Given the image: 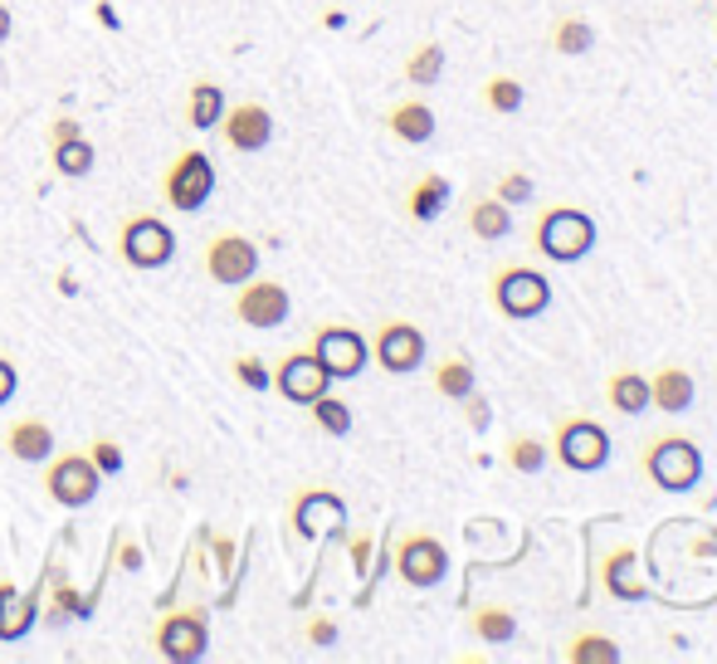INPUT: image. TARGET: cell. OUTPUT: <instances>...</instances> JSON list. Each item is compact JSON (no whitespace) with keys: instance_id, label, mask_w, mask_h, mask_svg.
Wrapping results in <instances>:
<instances>
[{"instance_id":"9","label":"cell","mask_w":717,"mask_h":664,"mask_svg":"<svg viewBox=\"0 0 717 664\" xmlns=\"http://www.w3.org/2000/svg\"><path fill=\"white\" fill-rule=\"evenodd\" d=\"M118 254L128 259L132 269H162L176 254V230L162 216H132L118 230Z\"/></svg>"},{"instance_id":"4","label":"cell","mask_w":717,"mask_h":664,"mask_svg":"<svg viewBox=\"0 0 717 664\" xmlns=\"http://www.w3.org/2000/svg\"><path fill=\"white\" fill-rule=\"evenodd\" d=\"M552 449L566 475H596L610 459V435L600 431L596 421H586V415H562L556 435H552Z\"/></svg>"},{"instance_id":"12","label":"cell","mask_w":717,"mask_h":664,"mask_svg":"<svg viewBox=\"0 0 717 664\" xmlns=\"http://www.w3.org/2000/svg\"><path fill=\"white\" fill-rule=\"evenodd\" d=\"M289 308H293V298L279 279H245V284H239L235 318L245 323V328H279V323L289 318Z\"/></svg>"},{"instance_id":"2","label":"cell","mask_w":717,"mask_h":664,"mask_svg":"<svg viewBox=\"0 0 717 664\" xmlns=\"http://www.w3.org/2000/svg\"><path fill=\"white\" fill-rule=\"evenodd\" d=\"M532 240H537L542 259H552V264H580L596 250V220L580 206H546L537 216Z\"/></svg>"},{"instance_id":"36","label":"cell","mask_w":717,"mask_h":664,"mask_svg":"<svg viewBox=\"0 0 717 664\" xmlns=\"http://www.w3.org/2000/svg\"><path fill=\"white\" fill-rule=\"evenodd\" d=\"M235 377H239V387H249V391H269L273 387V371L259 362V357H235Z\"/></svg>"},{"instance_id":"33","label":"cell","mask_w":717,"mask_h":664,"mask_svg":"<svg viewBox=\"0 0 717 664\" xmlns=\"http://www.w3.org/2000/svg\"><path fill=\"white\" fill-rule=\"evenodd\" d=\"M50 156H54V172H64V176H88V172H94V142H88L84 132H78V138L54 142Z\"/></svg>"},{"instance_id":"41","label":"cell","mask_w":717,"mask_h":664,"mask_svg":"<svg viewBox=\"0 0 717 664\" xmlns=\"http://www.w3.org/2000/svg\"><path fill=\"white\" fill-rule=\"evenodd\" d=\"M78 132H84V128H78L74 118H59V122L50 128V148H54V142H64V138H78Z\"/></svg>"},{"instance_id":"42","label":"cell","mask_w":717,"mask_h":664,"mask_svg":"<svg viewBox=\"0 0 717 664\" xmlns=\"http://www.w3.org/2000/svg\"><path fill=\"white\" fill-rule=\"evenodd\" d=\"M351 562H357V572H367V557H371V537H351Z\"/></svg>"},{"instance_id":"25","label":"cell","mask_w":717,"mask_h":664,"mask_svg":"<svg viewBox=\"0 0 717 664\" xmlns=\"http://www.w3.org/2000/svg\"><path fill=\"white\" fill-rule=\"evenodd\" d=\"M435 391H439V396L444 401H464V396H474V391H478V377H474V362H469V357H439V362H435Z\"/></svg>"},{"instance_id":"21","label":"cell","mask_w":717,"mask_h":664,"mask_svg":"<svg viewBox=\"0 0 717 664\" xmlns=\"http://www.w3.org/2000/svg\"><path fill=\"white\" fill-rule=\"evenodd\" d=\"M693 396H698V387H693V377L683 367H659L654 377H649V401H654L664 415L688 411Z\"/></svg>"},{"instance_id":"17","label":"cell","mask_w":717,"mask_h":664,"mask_svg":"<svg viewBox=\"0 0 717 664\" xmlns=\"http://www.w3.org/2000/svg\"><path fill=\"white\" fill-rule=\"evenodd\" d=\"M600 587H606L615 601H644L640 553H634V543H620L606 553V562H600Z\"/></svg>"},{"instance_id":"18","label":"cell","mask_w":717,"mask_h":664,"mask_svg":"<svg viewBox=\"0 0 717 664\" xmlns=\"http://www.w3.org/2000/svg\"><path fill=\"white\" fill-rule=\"evenodd\" d=\"M40 596H44V577L34 591H15L10 581H0V640H25L34 621H40Z\"/></svg>"},{"instance_id":"1","label":"cell","mask_w":717,"mask_h":664,"mask_svg":"<svg viewBox=\"0 0 717 664\" xmlns=\"http://www.w3.org/2000/svg\"><path fill=\"white\" fill-rule=\"evenodd\" d=\"M640 469L649 475L654 489L688 493V489H698V479H703V449L693 435H678V431L654 435V440L640 449Z\"/></svg>"},{"instance_id":"15","label":"cell","mask_w":717,"mask_h":664,"mask_svg":"<svg viewBox=\"0 0 717 664\" xmlns=\"http://www.w3.org/2000/svg\"><path fill=\"white\" fill-rule=\"evenodd\" d=\"M341 523H347V503L337 493L307 489L293 499V533L307 537V543H317L323 533H341Z\"/></svg>"},{"instance_id":"7","label":"cell","mask_w":717,"mask_h":664,"mask_svg":"<svg viewBox=\"0 0 717 664\" xmlns=\"http://www.w3.org/2000/svg\"><path fill=\"white\" fill-rule=\"evenodd\" d=\"M391 562H395V577L415 591H430L449 577V553H444V543L435 533H401Z\"/></svg>"},{"instance_id":"5","label":"cell","mask_w":717,"mask_h":664,"mask_svg":"<svg viewBox=\"0 0 717 664\" xmlns=\"http://www.w3.org/2000/svg\"><path fill=\"white\" fill-rule=\"evenodd\" d=\"M162 196L171 210H200L215 196V162L200 148H186L162 176Z\"/></svg>"},{"instance_id":"19","label":"cell","mask_w":717,"mask_h":664,"mask_svg":"<svg viewBox=\"0 0 717 664\" xmlns=\"http://www.w3.org/2000/svg\"><path fill=\"white\" fill-rule=\"evenodd\" d=\"M6 449L20 459V465H44L54 455V431L40 421V415H25L6 431Z\"/></svg>"},{"instance_id":"20","label":"cell","mask_w":717,"mask_h":664,"mask_svg":"<svg viewBox=\"0 0 717 664\" xmlns=\"http://www.w3.org/2000/svg\"><path fill=\"white\" fill-rule=\"evenodd\" d=\"M385 128L401 142H410V148H425V142L435 138V108L420 104V98H401V104L385 112Z\"/></svg>"},{"instance_id":"6","label":"cell","mask_w":717,"mask_h":664,"mask_svg":"<svg viewBox=\"0 0 717 664\" xmlns=\"http://www.w3.org/2000/svg\"><path fill=\"white\" fill-rule=\"evenodd\" d=\"M307 352L323 362V371L333 381H351V377H361V367H367L371 342L357 328H347V323H323V328L313 333V342H307Z\"/></svg>"},{"instance_id":"44","label":"cell","mask_w":717,"mask_h":664,"mask_svg":"<svg viewBox=\"0 0 717 664\" xmlns=\"http://www.w3.org/2000/svg\"><path fill=\"white\" fill-rule=\"evenodd\" d=\"M713 30H717V20H713Z\"/></svg>"},{"instance_id":"32","label":"cell","mask_w":717,"mask_h":664,"mask_svg":"<svg viewBox=\"0 0 717 664\" xmlns=\"http://www.w3.org/2000/svg\"><path fill=\"white\" fill-rule=\"evenodd\" d=\"M439 74H444V44H439V40H425V44H420V50L405 59V84L430 88V84H439Z\"/></svg>"},{"instance_id":"3","label":"cell","mask_w":717,"mask_h":664,"mask_svg":"<svg viewBox=\"0 0 717 664\" xmlns=\"http://www.w3.org/2000/svg\"><path fill=\"white\" fill-rule=\"evenodd\" d=\"M488 298H493V308L512 323L542 318V313L552 308V279L532 264H503L488 279Z\"/></svg>"},{"instance_id":"38","label":"cell","mask_w":717,"mask_h":664,"mask_svg":"<svg viewBox=\"0 0 717 664\" xmlns=\"http://www.w3.org/2000/svg\"><path fill=\"white\" fill-rule=\"evenodd\" d=\"M15 387H20V371H15V362H10V357H0V406H6V401L15 396Z\"/></svg>"},{"instance_id":"16","label":"cell","mask_w":717,"mask_h":664,"mask_svg":"<svg viewBox=\"0 0 717 664\" xmlns=\"http://www.w3.org/2000/svg\"><path fill=\"white\" fill-rule=\"evenodd\" d=\"M220 132L235 152H264L273 142V118L264 104H239V108H225Z\"/></svg>"},{"instance_id":"37","label":"cell","mask_w":717,"mask_h":664,"mask_svg":"<svg viewBox=\"0 0 717 664\" xmlns=\"http://www.w3.org/2000/svg\"><path fill=\"white\" fill-rule=\"evenodd\" d=\"M88 459L98 465V475L108 479V475H122V445L118 440H108V435H98L94 445H88Z\"/></svg>"},{"instance_id":"34","label":"cell","mask_w":717,"mask_h":664,"mask_svg":"<svg viewBox=\"0 0 717 664\" xmlns=\"http://www.w3.org/2000/svg\"><path fill=\"white\" fill-rule=\"evenodd\" d=\"M307 411H313L317 431L337 435V440H341V435H351V406H347V401H337V396H327V391H323L317 401H307Z\"/></svg>"},{"instance_id":"31","label":"cell","mask_w":717,"mask_h":664,"mask_svg":"<svg viewBox=\"0 0 717 664\" xmlns=\"http://www.w3.org/2000/svg\"><path fill=\"white\" fill-rule=\"evenodd\" d=\"M522 104H528V88H522V78H512V74H493L484 84V108L488 112H498V118H512Z\"/></svg>"},{"instance_id":"23","label":"cell","mask_w":717,"mask_h":664,"mask_svg":"<svg viewBox=\"0 0 717 664\" xmlns=\"http://www.w3.org/2000/svg\"><path fill=\"white\" fill-rule=\"evenodd\" d=\"M606 401H610V406L620 411V415H640V411H649V377H644V371H634V367L610 371Z\"/></svg>"},{"instance_id":"29","label":"cell","mask_w":717,"mask_h":664,"mask_svg":"<svg viewBox=\"0 0 717 664\" xmlns=\"http://www.w3.org/2000/svg\"><path fill=\"white\" fill-rule=\"evenodd\" d=\"M552 50L566 54V59H580V54L596 50V25H590V20H580V15H562L552 25Z\"/></svg>"},{"instance_id":"39","label":"cell","mask_w":717,"mask_h":664,"mask_svg":"<svg viewBox=\"0 0 717 664\" xmlns=\"http://www.w3.org/2000/svg\"><path fill=\"white\" fill-rule=\"evenodd\" d=\"M307 640H313V645H333V640H337V621H327V616L307 621Z\"/></svg>"},{"instance_id":"13","label":"cell","mask_w":717,"mask_h":664,"mask_svg":"<svg viewBox=\"0 0 717 664\" xmlns=\"http://www.w3.org/2000/svg\"><path fill=\"white\" fill-rule=\"evenodd\" d=\"M376 362H381L391 377H405V371H415V367H425V333L415 328V323H405V318H391V323H381L376 328Z\"/></svg>"},{"instance_id":"43","label":"cell","mask_w":717,"mask_h":664,"mask_svg":"<svg viewBox=\"0 0 717 664\" xmlns=\"http://www.w3.org/2000/svg\"><path fill=\"white\" fill-rule=\"evenodd\" d=\"M6 40H10V10L0 6V44H6Z\"/></svg>"},{"instance_id":"27","label":"cell","mask_w":717,"mask_h":664,"mask_svg":"<svg viewBox=\"0 0 717 664\" xmlns=\"http://www.w3.org/2000/svg\"><path fill=\"white\" fill-rule=\"evenodd\" d=\"M469 630L484 645H512V640H518V616H512L508 606H478L469 616Z\"/></svg>"},{"instance_id":"26","label":"cell","mask_w":717,"mask_h":664,"mask_svg":"<svg viewBox=\"0 0 717 664\" xmlns=\"http://www.w3.org/2000/svg\"><path fill=\"white\" fill-rule=\"evenodd\" d=\"M220 118H225V88L210 84V78H200L186 98V122L196 132H210V128H220Z\"/></svg>"},{"instance_id":"22","label":"cell","mask_w":717,"mask_h":664,"mask_svg":"<svg viewBox=\"0 0 717 664\" xmlns=\"http://www.w3.org/2000/svg\"><path fill=\"white\" fill-rule=\"evenodd\" d=\"M464 220H469V235L474 240H508L512 235V206H503L498 196H478L469 200V210H464Z\"/></svg>"},{"instance_id":"30","label":"cell","mask_w":717,"mask_h":664,"mask_svg":"<svg viewBox=\"0 0 717 664\" xmlns=\"http://www.w3.org/2000/svg\"><path fill=\"white\" fill-rule=\"evenodd\" d=\"M546 455H552V449H546V440H537V435H512L503 445V459L512 475H542Z\"/></svg>"},{"instance_id":"14","label":"cell","mask_w":717,"mask_h":664,"mask_svg":"<svg viewBox=\"0 0 717 664\" xmlns=\"http://www.w3.org/2000/svg\"><path fill=\"white\" fill-rule=\"evenodd\" d=\"M327 371H323V362H317L313 352H289L279 362V371H273V387H279V396L283 401H293V406H307V401H317L327 391Z\"/></svg>"},{"instance_id":"10","label":"cell","mask_w":717,"mask_h":664,"mask_svg":"<svg viewBox=\"0 0 717 664\" xmlns=\"http://www.w3.org/2000/svg\"><path fill=\"white\" fill-rule=\"evenodd\" d=\"M205 274H210V284L239 289L245 279L259 274V244L249 235H215L205 244Z\"/></svg>"},{"instance_id":"24","label":"cell","mask_w":717,"mask_h":664,"mask_svg":"<svg viewBox=\"0 0 717 664\" xmlns=\"http://www.w3.org/2000/svg\"><path fill=\"white\" fill-rule=\"evenodd\" d=\"M449 196H454V186L444 182L439 172H430V176H420L415 186H410V196H405V210H410V220H420V225H430V220H439V210L449 206Z\"/></svg>"},{"instance_id":"35","label":"cell","mask_w":717,"mask_h":664,"mask_svg":"<svg viewBox=\"0 0 717 664\" xmlns=\"http://www.w3.org/2000/svg\"><path fill=\"white\" fill-rule=\"evenodd\" d=\"M493 196L503 200V206H512V210L528 206V200H532V176H528V172H503V176L493 182Z\"/></svg>"},{"instance_id":"28","label":"cell","mask_w":717,"mask_h":664,"mask_svg":"<svg viewBox=\"0 0 717 664\" xmlns=\"http://www.w3.org/2000/svg\"><path fill=\"white\" fill-rule=\"evenodd\" d=\"M562 660L566 664H615L620 660V645H615L606 630H580V635L566 640Z\"/></svg>"},{"instance_id":"11","label":"cell","mask_w":717,"mask_h":664,"mask_svg":"<svg viewBox=\"0 0 717 664\" xmlns=\"http://www.w3.org/2000/svg\"><path fill=\"white\" fill-rule=\"evenodd\" d=\"M156 655L171 664H191L210 650V625H205V611H171L156 625Z\"/></svg>"},{"instance_id":"40","label":"cell","mask_w":717,"mask_h":664,"mask_svg":"<svg viewBox=\"0 0 717 664\" xmlns=\"http://www.w3.org/2000/svg\"><path fill=\"white\" fill-rule=\"evenodd\" d=\"M464 401H469V425H474V431H484V425H488V401L478 396V391H474V396H464Z\"/></svg>"},{"instance_id":"8","label":"cell","mask_w":717,"mask_h":664,"mask_svg":"<svg viewBox=\"0 0 717 664\" xmlns=\"http://www.w3.org/2000/svg\"><path fill=\"white\" fill-rule=\"evenodd\" d=\"M98 489H102V475L84 449L50 459V469H44V493H50L59 509H84V503L98 499Z\"/></svg>"}]
</instances>
